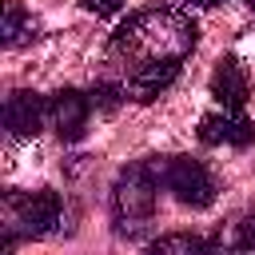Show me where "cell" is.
<instances>
[{"mask_svg": "<svg viewBox=\"0 0 255 255\" xmlns=\"http://www.w3.org/2000/svg\"><path fill=\"white\" fill-rule=\"evenodd\" d=\"M243 4H247V8H251V12H255V0H243Z\"/></svg>", "mask_w": 255, "mask_h": 255, "instance_id": "16", "label": "cell"}, {"mask_svg": "<svg viewBox=\"0 0 255 255\" xmlns=\"http://www.w3.org/2000/svg\"><path fill=\"white\" fill-rule=\"evenodd\" d=\"M64 203L56 191H8L4 195V251H12L16 239H44L60 227Z\"/></svg>", "mask_w": 255, "mask_h": 255, "instance_id": "3", "label": "cell"}, {"mask_svg": "<svg viewBox=\"0 0 255 255\" xmlns=\"http://www.w3.org/2000/svg\"><path fill=\"white\" fill-rule=\"evenodd\" d=\"M88 96H92V108H100V112H116V108L128 100L124 84H96Z\"/></svg>", "mask_w": 255, "mask_h": 255, "instance_id": "13", "label": "cell"}, {"mask_svg": "<svg viewBox=\"0 0 255 255\" xmlns=\"http://www.w3.org/2000/svg\"><path fill=\"white\" fill-rule=\"evenodd\" d=\"M84 4V12H92V16H116L120 8H124V0H80Z\"/></svg>", "mask_w": 255, "mask_h": 255, "instance_id": "14", "label": "cell"}, {"mask_svg": "<svg viewBox=\"0 0 255 255\" xmlns=\"http://www.w3.org/2000/svg\"><path fill=\"white\" fill-rule=\"evenodd\" d=\"M199 139L211 143V147H247L255 139V128L243 112H227V108H215L199 120Z\"/></svg>", "mask_w": 255, "mask_h": 255, "instance_id": "6", "label": "cell"}, {"mask_svg": "<svg viewBox=\"0 0 255 255\" xmlns=\"http://www.w3.org/2000/svg\"><path fill=\"white\" fill-rule=\"evenodd\" d=\"M195 20L179 8H147L128 16L112 36V56L124 60L128 72L147 64H183L195 48Z\"/></svg>", "mask_w": 255, "mask_h": 255, "instance_id": "1", "label": "cell"}, {"mask_svg": "<svg viewBox=\"0 0 255 255\" xmlns=\"http://www.w3.org/2000/svg\"><path fill=\"white\" fill-rule=\"evenodd\" d=\"M48 124V100L36 92H12L4 100V128L8 135H36Z\"/></svg>", "mask_w": 255, "mask_h": 255, "instance_id": "7", "label": "cell"}, {"mask_svg": "<svg viewBox=\"0 0 255 255\" xmlns=\"http://www.w3.org/2000/svg\"><path fill=\"white\" fill-rule=\"evenodd\" d=\"M88 120H92V96L64 88L48 100V128H56L60 139H80L88 131Z\"/></svg>", "mask_w": 255, "mask_h": 255, "instance_id": "5", "label": "cell"}, {"mask_svg": "<svg viewBox=\"0 0 255 255\" xmlns=\"http://www.w3.org/2000/svg\"><path fill=\"white\" fill-rule=\"evenodd\" d=\"M211 96L219 100V108L227 112H243L247 104V72L235 56H223L215 64V76H211Z\"/></svg>", "mask_w": 255, "mask_h": 255, "instance_id": "8", "label": "cell"}, {"mask_svg": "<svg viewBox=\"0 0 255 255\" xmlns=\"http://www.w3.org/2000/svg\"><path fill=\"white\" fill-rule=\"evenodd\" d=\"M179 76V64H147V68H135L128 72L124 80V92L135 100V104H151L159 92H167Z\"/></svg>", "mask_w": 255, "mask_h": 255, "instance_id": "9", "label": "cell"}, {"mask_svg": "<svg viewBox=\"0 0 255 255\" xmlns=\"http://www.w3.org/2000/svg\"><path fill=\"white\" fill-rule=\"evenodd\" d=\"M155 191H159V179H155V167L151 159H139V163H128L116 183H112V219H116V231L135 239L147 231L151 215H155Z\"/></svg>", "mask_w": 255, "mask_h": 255, "instance_id": "2", "label": "cell"}, {"mask_svg": "<svg viewBox=\"0 0 255 255\" xmlns=\"http://www.w3.org/2000/svg\"><path fill=\"white\" fill-rule=\"evenodd\" d=\"M147 255H219V247H215V239H199V235L175 231V235L155 239V243L147 247Z\"/></svg>", "mask_w": 255, "mask_h": 255, "instance_id": "11", "label": "cell"}, {"mask_svg": "<svg viewBox=\"0 0 255 255\" xmlns=\"http://www.w3.org/2000/svg\"><path fill=\"white\" fill-rule=\"evenodd\" d=\"M187 4H219V0H187Z\"/></svg>", "mask_w": 255, "mask_h": 255, "instance_id": "15", "label": "cell"}, {"mask_svg": "<svg viewBox=\"0 0 255 255\" xmlns=\"http://www.w3.org/2000/svg\"><path fill=\"white\" fill-rule=\"evenodd\" d=\"M215 247L219 255H255V215H239L235 223H227Z\"/></svg>", "mask_w": 255, "mask_h": 255, "instance_id": "10", "label": "cell"}, {"mask_svg": "<svg viewBox=\"0 0 255 255\" xmlns=\"http://www.w3.org/2000/svg\"><path fill=\"white\" fill-rule=\"evenodd\" d=\"M4 44L8 48H20V44H28V40H36V20L16 4V0H4Z\"/></svg>", "mask_w": 255, "mask_h": 255, "instance_id": "12", "label": "cell"}, {"mask_svg": "<svg viewBox=\"0 0 255 255\" xmlns=\"http://www.w3.org/2000/svg\"><path fill=\"white\" fill-rule=\"evenodd\" d=\"M151 167H155L159 187H167L183 207L203 211V207H211L215 195H219L215 175H211L199 159H191V155H159V159H151Z\"/></svg>", "mask_w": 255, "mask_h": 255, "instance_id": "4", "label": "cell"}]
</instances>
